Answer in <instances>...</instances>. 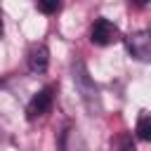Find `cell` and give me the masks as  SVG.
<instances>
[{"instance_id":"52a82bcc","label":"cell","mask_w":151,"mask_h":151,"mask_svg":"<svg viewBox=\"0 0 151 151\" xmlns=\"http://www.w3.org/2000/svg\"><path fill=\"white\" fill-rule=\"evenodd\" d=\"M137 137L144 139V142L151 139V118H149L146 111H142V116H139V120H137Z\"/></svg>"},{"instance_id":"3957f363","label":"cell","mask_w":151,"mask_h":151,"mask_svg":"<svg viewBox=\"0 0 151 151\" xmlns=\"http://www.w3.org/2000/svg\"><path fill=\"white\" fill-rule=\"evenodd\" d=\"M54 104V85H47L42 87L38 94H33V99L28 101L26 106V118L28 120H35V118H42Z\"/></svg>"},{"instance_id":"ba28073f","label":"cell","mask_w":151,"mask_h":151,"mask_svg":"<svg viewBox=\"0 0 151 151\" xmlns=\"http://www.w3.org/2000/svg\"><path fill=\"white\" fill-rule=\"evenodd\" d=\"M59 7H61V5H59L57 0H40V2H38V9L45 12V14H52V12H57Z\"/></svg>"},{"instance_id":"5b68a950","label":"cell","mask_w":151,"mask_h":151,"mask_svg":"<svg viewBox=\"0 0 151 151\" xmlns=\"http://www.w3.org/2000/svg\"><path fill=\"white\" fill-rule=\"evenodd\" d=\"M26 61H28V68H31L33 73H45V71H47V64H50V50H47L42 42H33V45L28 47Z\"/></svg>"},{"instance_id":"277c9868","label":"cell","mask_w":151,"mask_h":151,"mask_svg":"<svg viewBox=\"0 0 151 151\" xmlns=\"http://www.w3.org/2000/svg\"><path fill=\"white\" fill-rule=\"evenodd\" d=\"M125 47L127 52L139 59V61H149L151 57V33L149 31H134L125 38Z\"/></svg>"},{"instance_id":"7a4b0ae2","label":"cell","mask_w":151,"mask_h":151,"mask_svg":"<svg viewBox=\"0 0 151 151\" xmlns=\"http://www.w3.org/2000/svg\"><path fill=\"white\" fill-rule=\"evenodd\" d=\"M90 40L94 45H99V47H106V45H113V42L120 40V31H118V26L113 21L99 17V19H94V24L90 28Z\"/></svg>"},{"instance_id":"6da1fadb","label":"cell","mask_w":151,"mask_h":151,"mask_svg":"<svg viewBox=\"0 0 151 151\" xmlns=\"http://www.w3.org/2000/svg\"><path fill=\"white\" fill-rule=\"evenodd\" d=\"M73 80H76V87H78V92H80V99H83L85 109H87L90 113H97V111H99V90H97V85L92 83L85 64H80V61L76 64V68H73Z\"/></svg>"},{"instance_id":"8992f818","label":"cell","mask_w":151,"mask_h":151,"mask_svg":"<svg viewBox=\"0 0 151 151\" xmlns=\"http://www.w3.org/2000/svg\"><path fill=\"white\" fill-rule=\"evenodd\" d=\"M111 151H134V139L130 132H120L111 142Z\"/></svg>"},{"instance_id":"9c48e42d","label":"cell","mask_w":151,"mask_h":151,"mask_svg":"<svg viewBox=\"0 0 151 151\" xmlns=\"http://www.w3.org/2000/svg\"><path fill=\"white\" fill-rule=\"evenodd\" d=\"M0 35H2V17H0Z\"/></svg>"}]
</instances>
